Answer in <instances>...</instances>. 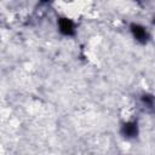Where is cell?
I'll list each match as a JSON object with an SVG mask.
<instances>
[{"label": "cell", "mask_w": 155, "mask_h": 155, "mask_svg": "<svg viewBox=\"0 0 155 155\" xmlns=\"http://www.w3.org/2000/svg\"><path fill=\"white\" fill-rule=\"evenodd\" d=\"M125 132L128 134V136H133L136 132H137V128L134 127V125H127L125 127Z\"/></svg>", "instance_id": "obj_2"}, {"label": "cell", "mask_w": 155, "mask_h": 155, "mask_svg": "<svg viewBox=\"0 0 155 155\" xmlns=\"http://www.w3.org/2000/svg\"><path fill=\"white\" fill-rule=\"evenodd\" d=\"M133 33L137 36V39H139V40H144L145 39L147 40V33L142 27H138V25L133 27Z\"/></svg>", "instance_id": "obj_1"}]
</instances>
